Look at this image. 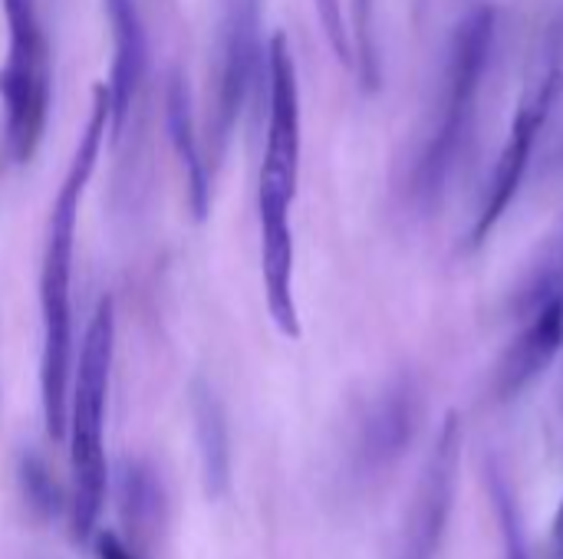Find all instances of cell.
<instances>
[{"label": "cell", "mask_w": 563, "mask_h": 559, "mask_svg": "<svg viewBox=\"0 0 563 559\" xmlns=\"http://www.w3.org/2000/svg\"><path fill=\"white\" fill-rule=\"evenodd\" d=\"M109 92L106 82H96L86 125L76 138L69 168L59 181V191L49 204L46 234H43V260H40V402L43 425L53 441L66 438V405L73 382V250L76 227L86 188L99 168L102 145L109 138Z\"/></svg>", "instance_id": "obj_1"}, {"label": "cell", "mask_w": 563, "mask_h": 559, "mask_svg": "<svg viewBox=\"0 0 563 559\" xmlns=\"http://www.w3.org/2000/svg\"><path fill=\"white\" fill-rule=\"evenodd\" d=\"M267 125L257 178V227H261V277L274 326L287 339H300V310L294 293V201L300 188L303 122L294 49L284 33L267 40Z\"/></svg>", "instance_id": "obj_2"}, {"label": "cell", "mask_w": 563, "mask_h": 559, "mask_svg": "<svg viewBox=\"0 0 563 559\" xmlns=\"http://www.w3.org/2000/svg\"><path fill=\"white\" fill-rule=\"evenodd\" d=\"M495 7L478 3L472 7L452 30L445 49V69L439 86V102L432 109L426 138L409 171V194L419 204H435L445 191V181L465 148V138L475 122L478 92L492 63L495 49Z\"/></svg>", "instance_id": "obj_3"}, {"label": "cell", "mask_w": 563, "mask_h": 559, "mask_svg": "<svg viewBox=\"0 0 563 559\" xmlns=\"http://www.w3.org/2000/svg\"><path fill=\"white\" fill-rule=\"evenodd\" d=\"M115 356V303L99 300L73 362L69 405H66V438L73 468V534L89 540L99 527L106 504V405Z\"/></svg>", "instance_id": "obj_4"}, {"label": "cell", "mask_w": 563, "mask_h": 559, "mask_svg": "<svg viewBox=\"0 0 563 559\" xmlns=\"http://www.w3.org/2000/svg\"><path fill=\"white\" fill-rule=\"evenodd\" d=\"M563 92V16H554L534 49H531V59H528V72H525V82H521V96H518V105H515V119L508 125V135L501 142V152H498V161L492 168V178L482 191V204H478V214H475V224H472V234H468V244L472 247H482L492 231L498 227V221L508 214L511 201L518 198L521 191V181L531 168V158H534V148H538V138L558 105Z\"/></svg>", "instance_id": "obj_5"}, {"label": "cell", "mask_w": 563, "mask_h": 559, "mask_svg": "<svg viewBox=\"0 0 563 559\" xmlns=\"http://www.w3.org/2000/svg\"><path fill=\"white\" fill-rule=\"evenodd\" d=\"M7 56L0 66V102L7 128V155L13 165L33 161L49 119V36L40 0H3Z\"/></svg>", "instance_id": "obj_6"}, {"label": "cell", "mask_w": 563, "mask_h": 559, "mask_svg": "<svg viewBox=\"0 0 563 559\" xmlns=\"http://www.w3.org/2000/svg\"><path fill=\"white\" fill-rule=\"evenodd\" d=\"M267 82V43L261 40V0H221L211 63V112L208 145L218 161L251 105Z\"/></svg>", "instance_id": "obj_7"}, {"label": "cell", "mask_w": 563, "mask_h": 559, "mask_svg": "<svg viewBox=\"0 0 563 559\" xmlns=\"http://www.w3.org/2000/svg\"><path fill=\"white\" fill-rule=\"evenodd\" d=\"M459 465H462V418L449 412L416 488V501L402 540V559H435L439 554L455 504Z\"/></svg>", "instance_id": "obj_8"}, {"label": "cell", "mask_w": 563, "mask_h": 559, "mask_svg": "<svg viewBox=\"0 0 563 559\" xmlns=\"http://www.w3.org/2000/svg\"><path fill=\"white\" fill-rule=\"evenodd\" d=\"M112 33V69H109V138L119 142L139 102V92L148 76V30L142 20L139 0H102Z\"/></svg>", "instance_id": "obj_9"}, {"label": "cell", "mask_w": 563, "mask_h": 559, "mask_svg": "<svg viewBox=\"0 0 563 559\" xmlns=\"http://www.w3.org/2000/svg\"><path fill=\"white\" fill-rule=\"evenodd\" d=\"M563 346V297L538 306L534 313H528L525 329L518 333V339L501 353L498 366H495V379H492V392L495 399L508 402L515 395H521L561 353Z\"/></svg>", "instance_id": "obj_10"}, {"label": "cell", "mask_w": 563, "mask_h": 559, "mask_svg": "<svg viewBox=\"0 0 563 559\" xmlns=\"http://www.w3.org/2000/svg\"><path fill=\"white\" fill-rule=\"evenodd\" d=\"M419 422V395L412 382H393L366 412L360 428V461L366 468H386L412 441Z\"/></svg>", "instance_id": "obj_11"}, {"label": "cell", "mask_w": 563, "mask_h": 559, "mask_svg": "<svg viewBox=\"0 0 563 559\" xmlns=\"http://www.w3.org/2000/svg\"><path fill=\"white\" fill-rule=\"evenodd\" d=\"M165 125H168V142L175 148V158L185 175L188 208L195 221H205L211 211V161L201 152V135L195 128L191 99L178 76H172L165 89Z\"/></svg>", "instance_id": "obj_12"}, {"label": "cell", "mask_w": 563, "mask_h": 559, "mask_svg": "<svg viewBox=\"0 0 563 559\" xmlns=\"http://www.w3.org/2000/svg\"><path fill=\"white\" fill-rule=\"evenodd\" d=\"M191 422H195V445L201 458V484L208 497H224L231 488V438L224 405L205 379L191 382Z\"/></svg>", "instance_id": "obj_13"}, {"label": "cell", "mask_w": 563, "mask_h": 559, "mask_svg": "<svg viewBox=\"0 0 563 559\" xmlns=\"http://www.w3.org/2000/svg\"><path fill=\"white\" fill-rule=\"evenodd\" d=\"M119 507L129 527V544H142L165 517V491L152 465L129 461L119 474Z\"/></svg>", "instance_id": "obj_14"}, {"label": "cell", "mask_w": 563, "mask_h": 559, "mask_svg": "<svg viewBox=\"0 0 563 559\" xmlns=\"http://www.w3.org/2000/svg\"><path fill=\"white\" fill-rule=\"evenodd\" d=\"M558 297H563V214L558 227L548 237L541 264L531 270V277H528V283L521 290V310L534 313L538 306H544V303H551Z\"/></svg>", "instance_id": "obj_15"}, {"label": "cell", "mask_w": 563, "mask_h": 559, "mask_svg": "<svg viewBox=\"0 0 563 559\" xmlns=\"http://www.w3.org/2000/svg\"><path fill=\"white\" fill-rule=\"evenodd\" d=\"M488 494L498 514V530H501V550L505 559H531V547L525 537V524L518 514V501L498 468H488Z\"/></svg>", "instance_id": "obj_16"}, {"label": "cell", "mask_w": 563, "mask_h": 559, "mask_svg": "<svg viewBox=\"0 0 563 559\" xmlns=\"http://www.w3.org/2000/svg\"><path fill=\"white\" fill-rule=\"evenodd\" d=\"M16 478H20V491H23V501L26 507L40 517V521H49L59 504H63V494L46 468V461L33 451H26L16 465Z\"/></svg>", "instance_id": "obj_17"}, {"label": "cell", "mask_w": 563, "mask_h": 559, "mask_svg": "<svg viewBox=\"0 0 563 559\" xmlns=\"http://www.w3.org/2000/svg\"><path fill=\"white\" fill-rule=\"evenodd\" d=\"M313 7H317L323 36H327L333 56H336L343 66H356V56H353V30H350V23H346L343 0H313Z\"/></svg>", "instance_id": "obj_18"}, {"label": "cell", "mask_w": 563, "mask_h": 559, "mask_svg": "<svg viewBox=\"0 0 563 559\" xmlns=\"http://www.w3.org/2000/svg\"><path fill=\"white\" fill-rule=\"evenodd\" d=\"M96 557L99 559H139L135 547H129V540L115 537V534H99L96 537Z\"/></svg>", "instance_id": "obj_19"}, {"label": "cell", "mask_w": 563, "mask_h": 559, "mask_svg": "<svg viewBox=\"0 0 563 559\" xmlns=\"http://www.w3.org/2000/svg\"><path fill=\"white\" fill-rule=\"evenodd\" d=\"M551 550H554V557L563 559V501L561 507H558L554 527H551Z\"/></svg>", "instance_id": "obj_20"}]
</instances>
